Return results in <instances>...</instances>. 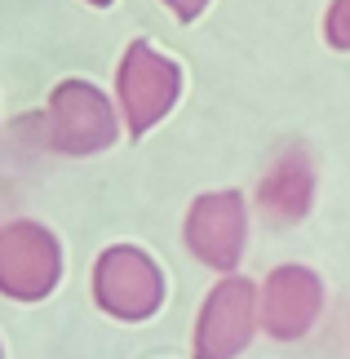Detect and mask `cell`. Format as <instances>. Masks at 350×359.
Instances as JSON below:
<instances>
[{"label": "cell", "mask_w": 350, "mask_h": 359, "mask_svg": "<svg viewBox=\"0 0 350 359\" xmlns=\"http://www.w3.org/2000/svg\"><path fill=\"white\" fill-rule=\"evenodd\" d=\"M311 200H315V169H311V156L302 147H288L271 169L262 173L257 182V209L271 217V222L288 226L297 217L311 213Z\"/></svg>", "instance_id": "ba28073f"}, {"label": "cell", "mask_w": 350, "mask_h": 359, "mask_svg": "<svg viewBox=\"0 0 350 359\" xmlns=\"http://www.w3.org/2000/svg\"><path fill=\"white\" fill-rule=\"evenodd\" d=\"M319 311H324V284L311 266H275L257 284V315L266 337L275 341H297L315 328Z\"/></svg>", "instance_id": "52a82bcc"}, {"label": "cell", "mask_w": 350, "mask_h": 359, "mask_svg": "<svg viewBox=\"0 0 350 359\" xmlns=\"http://www.w3.org/2000/svg\"><path fill=\"white\" fill-rule=\"evenodd\" d=\"M93 302L120 324H142L164 306V271L137 244H107L93 262Z\"/></svg>", "instance_id": "3957f363"}, {"label": "cell", "mask_w": 350, "mask_h": 359, "mask_svg": "<svg viewBox=\"0 0 350 359\" xmlns=\"http://www.w3.org/2000/svg\"><path fill=\"white\" fill-rule=\"evenodd\" d=\"M62 284V240L36 217L0 226V297L45 302Z\"/></svg>", "instance_id": "277c9868"}, {"label": "cell", "mask_w": 350, "mask_h": 359, "mask_svg": "<svg viewBox=\"0 0 350 359\" xmlns=\"http://www.w3.org/2000/svg\"><path fill=\"white\" fill-rule=\"evenodd\" d=\"M182 98V67L151 40H129L116 62V107L129 137H147Z\"/></svg>", "instance_id": "7a4b0ae2"}, {"label": "cell", "mask_w": 350, "mask_h": 359, "mask_svg": "<svg viewBox=\"0 0 350 359\" xmlns=\"http://www.w3.org/2000/svg\"><path fill=\"white\" fill-rule=\"evenodd\" d=\"M164 5H169V13H173L177 22H195L208 9V0H164Z\"/></svg>", "instance_id": "30bf717a"}, {"label": "cell", "mask_w": 350, "mask_h": 359, "mask_svg": "<svg viewBox=\"0 0 350 359\" xmlns=\"http://www.w3.org/2000/svg\"><path fill=\"white\" fill-rule=\"evenodd\" d=\"M85 5H93V9H111L116 0H85Z\"/></svg>", "instance_id": "8fae6325"}, {"label": "cell", "mask_w": 350, "mask_h": 359, "mask_svg": "<svg viewBox=\"0 0 350 359\" xmlns=\"http://www.w3.org/2000/svg\"><path fill=\"white\" fill-rule=\"evenodd\" d=\"M45 147L58 156L85 160V156H102L120 142L124 120L120 107L107 89H97L93 80L67 76L49 89L45 98Z\"/></svg>", "instance_id": "6da1fadb"}, {"label": "cell", "mask_w": 350, "mask_h": 359, "mask_svg": "<svg viewBox=\"0 0 350 359\" xmlns=\"http://www.w3.org/2000/svg\"><path fill=\"white\" fill-rule=\"evenodd\" d=\"M0 359H5V346H0Z\"/></svg>", "instance_id": "7c38bea8"}, {"label": "cell", "mask_w": 350, "mask_h": 359, "mask_svg": "<svg viewBox=\"0 0 350 359\" xmlns=\"http://www.w3.org/2000/svg\"><path fill=\"white\" fill-rule=\"evenodd\" d=\"M262 328L257 315V284L244 275H222L208 288L191 333V355L195 359H235L248 351L253 333Z\"/></svg>", "instance_id": "8992f818"}, {"label": "cell", "mask_w": 350, "mask_h": 359, "mask_svg": "<svg viewBox=\"0 0 350 359\" xmlns=\"http://www.w3.org/2000/svg\"><path fill=\"white\" fill-rule=\"evenodd\" d=\"M324 40L337 53L350 49V0H332L328 13H324Z\"/></svg>", "instance_id": "9c48e42d"}, {"label": "cell", "mask_w": 350, "mask_h": 359, "mask_svg": "<svg viewBox=\"0 0 350 359\" xmlns=\"http://www.w3.org/2000/svg\"><path fill=\"white\" fill-rule=\"evenodd\" d=\"M182 244L217 275H235L248 248V204L240 191H204L182 217Z\"/></svg>", "instance_id": "5b68a950"}]
</instances>
